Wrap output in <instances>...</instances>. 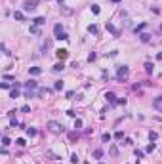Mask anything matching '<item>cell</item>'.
I'll use <instances>...</instances> for the list:
<instances>
[{"label": "cell", "instance_id": "obj_1", "mask_svg": "<svg viewBox=\"0 0 162 164\" xmlns=\"http://www.w3.org/2000/svg\"><path fill=\"white\" fill-rule=\"evenodd\" d=\"M130 76V69L126 67V65H122V67H118V71H116V78L120 82H124L126 78Z\"/></svg>", "mask_w": 162, "mask_h": 164}, {"label": "cell", "instance_id": "obj_2", "mask_svg": "<svg viewBox=\"0 0 162 164\" xmlns=\"http://www.w3.org/2000/svg\"><path fill=\"white\" fill-rule=\"evenodd\" d=\"M38 6V0H25L23 2V12H34Z\"/></svg>", "mask_w": 162, "mask_h": 164}, {"label": "cell", "instance_id": "obj_3", "mask_svg": "<svg viewBox=\"0 0 162 164\" xmlns=\"http://www.w3.org/2000/svg\"><path fill=\"white\" fill-rule=\"evenodd\" d=\"M48 128H50L54 134H59V132H63V126H61V124H57V122H54V120H52V122H48Z\"/></svg>", "mask_w": 162, "mask_h": 164}, {"label": "cell", "instance_id": "obj_4", "mask_svg": "<svg viewBox=\"0 0 162 164\" xmlns=\"http://www.w3.org/2000/svg\"><path fill=\"white\" fill-rule=\"evenodd\" d=\"M153 107H155L156 111H160V113H162V95H158V97L153 101Z\"/></svg>", "mask_w": 162, "mask_h": 164}, {"label": "cell", "instance_id": "obj_5", "mask_svg": "<svg viewBox=\"0 0 162 164\" xmlns=\"http://www.w3.org/2000/svg\"><path fill=\"white\" fill-rule=\"evenodd\" d=\"M55 55L63 61V59H67V57H69V52H67V50H57V52H55Z\"/></svg>", "mask_w": 162, "mask_h": 164}, {"label": "cell", "instance_id": "obj_6", "mask_svg": "<svg viewBox=\"0 0 162 164\" xmlns=\"http://www.w3.org/2000/svg\"><path fill=\"white\" fill-rule=\"evenodd\" d=\"M107 31L111 32V34H112V36H118V34H120V32L116 31V27H114L112 23H107Z\"/></svg>", "mask_w": 162, "mask_h": 164}, {"label": "cell", "instance_id": "obj_7", "mask_svg": "<svg viewBox=\"0 0 162 164\" xmlns=\"http://www.w3.org/2000/svg\"><path fill=\"white\" fill-rule=\"evenodd\" d=\"M54 32H55V38L61 36V34H63V27H61L59 23H55V25H54Z\"/></svg>", "mask_w": 162, "mask_h": 164}, {"label": "cell", "instance_id": "obj_8", "mask_svg": "<svg viewBox=\"0 0 162 164\" xmlns=\"http://www.w3.org/2000/svg\"><path fill=\"white\" fill-rule=\"evenodd\" d=\"M105 99H107L109 103H114V101H116V95H114L112 92H107V94H105Z\"/></svg>", "mask_w": 162, "mask_h": 164}, {"label": "cell", "instance_id": "obj_9", "mask_svg": "<svg viewBox=\"0 0 162 164\" xmlns=\"http://www.w3.org/2000/svg\"><path fill=\"white\" fill-rule=\"evenodd\" d=\"M143 67H145V73H147V75H151V73L155 71V67H153V63H151V61H147Z\"/></svg>", "mask_w": 162, "mask_h": 164}, {"label": "cell", "instance_id": "obj_10", "mask_svg": "<svg viewBox=\"0 0 162 164\" xmlns=\"http://www.w3.org/2000/svg\"><path fill=\"white\" fill-rule=\"evenodd\" d=\"M25 86H27V90H36V88H38V82L36 80H29Z\"/></svg>", "mask_w": 162, "mask_h": 164}, {"label": "cell", "instance_id": "obj_11", "mask_svg": "<svg viewBox=\"0 0 162 164\" xmlns=\"http://www.w3.org/2000/svg\"><path fill=\"white\" fill-rule=\"evenodd\" d=\"M29 73H31L32 76H36V75H40V73H42V69H40V67H31V69H29Z\"/></svg>", "mask_w": 162, "mask_h": 164}, {"label": "cell", "instance_id": "obj_12", "mask_svg": "<svg viewBox=\"0 0 162 164\" xmlns=\"http://www.w3.org/2000/svg\"><path fill=\"white\" fill-rule=\"evenodd\" d=\"M32 23L38 27V25H44V23H46V19H44V17H34V19H32Z\"/></svg>", "mask_w": 162, "mask_h": 164}, {"label": "cell", "instance_id": "obj_13", "mask_svg": "<svg viewBox=\"0 0 162 164\" xmlns=\"http://www.w3.org/2000/svg\"><path fill=\"white\" fill-rule=\"evenodd\" d=\"M61 13H65V15H71V13H73V10H71V8H67V6H63V4H61Z\"/></svg>", "mask_w": 162, "mask_h": 164}, {"label": "cell", "instance_id": "obj_14", "mask_svg": "<svg viewBox=\"0 0 162 164\" xmlns=\"http://www.w3.org/2000/svg\"><path fill=\"white\" fill-rule=\"evenodd\" d=\"M151 40V34L149 32H141V42H149Z\"/></svg>", "mask_w": 162, "mask_h": 164}, {"label": "cell", "instance_id": "obj_15", "mask_svg": "<svg viewBox=\"0 0 162 164\" xmlns=\"http://www.w3.org/2000/svg\"><path fill=\"white\" fill-rule=\"evenodd\" d=\"M93 158H103V151L101 149H95L93 151Z\"/></svg>", "mask_w": 162, "mask_h": 164}, {"label": "cell", "instance_id": "obj_16", "mask_svg": "<svg viewBox=\"0 0 162 164\" xmlns=\"http://www.w3.org/2000/svg\"><path fill=\"white\" fill-rule=\"evenodd\" d=\"M65 67H63V63H55L54 65V73H59V71H63Z\"/></svg>", "mask_w": 162, "mask_h": 164}, {"label": "cell", "instance_id": "obj_17", "mask_svg": "<svg viewBox=\"0 0 162 164\" xmlns=\"http://www.w3.org/2000/svg\"><path fill=\"white\" fill-rule=\"evenodd\" d=\"M88 32L90 34H97V25H90L88 27Z\"/></svg>", "mask_w": 162, "mask_h": 164}, {"label": "cell", "instance_id": "obj_18", "mask_svg": "<svg viewBox=\"0 0 162 164\" xmlns=\"http://www.w3.org/2000/svg\"><path fill=\"white\" fill-rule=\"evenodd\" d=\"M13 17L17 21H23V12H13Z\"/></svg>", "mask_w": 162, "mask_h": 164}, {"label": "cell", "instance_id": "obj_19", "mask_svg": "<svg viewBox=\"0 0 162 164\" xmlns=\"http://www.w3.org/2000/svg\"><path fill=\"white\" fill-rule=\"evenodd\" d=\"M48 94H50V90H48V88H42V90H38V95H42V97H44V95H48Z\"/></svg>", "mask_w": 162, "mask_h": 164}, {"label": "cell", "instance_id": "obj_20", "mask_svg": "<svg viewBox=\"0 0 162 164\" xmlns=\"http://www.w3.org/2000/svg\"><path fill=\"white\" fill-rule=\"evenodd\" d=\"M54 90H63V82H61V80H57V82L54 84Z\"/></svg>", "mask_w": 162, "mask_h": 164}, {"label": "cell", "instance_id": "obj_21", "mask_svg": "<svg viewBox=\"0 0 162 164\" xmlns=\"http://www.w3.org/2000/svg\"><path fill=\"white\" fill-rule=\"evenodd\" d=\"M156 137H158L156 132H149V139H151V141H156Z\"/></svg>", "mask_w": 162, "mask_h": 164}, {"label": "cell", "instance_id": "obj_22", "mask_svg": "<svg viewBox=\"0 0 162 164\" xmlns=\"http://www.w3.org/2000/svg\"><path fill=\"white\" fill-rule=\"evenodd\" d=\"M2 145H4V147H8V145H10V137H8V136L2 137Z\"/></svg>", "mask_w": 162, "mask_h": 164}, {"label": "cell", "instance_id": "obj_23", "mask_svg": "<svg viewBox=\"0 0 162 164\" xmlns=\"http://www.w3.org/2000/svg\"><path fill=\"white\" fill-rule=\"evenodd\" d=\"M92 12H93V13H95V15H97V13H99V12H101V10H99V6H97V4H93V6H92Z\"/></svg>", "mask_w": 162, "mask_h": 164}, {"label": "cell", "instance_id": "obj_24", "mask_svg": "<svg viewBox=\"0 0 162 164\" xmlns=\"http://www.w3.org/2000/svg\"><path fill=\"white\" fill-rule=\"evenodd\" d=\"M111 155H112V157H116V155H118V149H116V145H112V147H111Z\"/></svg>", "mask_w": 162, "mask_h": 164}, {"label": "cell", "instance_id": "obj_25", "mask_svg": "<svg viewBox=\"0 0 162 164\" xmlns=\"http://www.w3.org/2000/svg\"><path fill=\"white\" fill-rule=\"evenodd\" d=\"M75 128H76V130L82 128V120H80V118H76V120H75Z\"/></svg>", "mask_w": 162, "mask_h": 164}, {"label": "cell", "instance_id": "obj_26", "mask_svg": "<svg viewBox=\"0 0 162 164\" xmlns=\"http://www.w3.org/2000/svg\"><path fill=\"white\" fill-rule=\"evenodd\" d=\"M27 136H36V130L34 128H27Z\"/></svg>", "mask_w": 162, "mask_h": 164}, {"label": "cell", "instance_id": "obj_27", "mask_svg": "<svg viewBox=\"0 0 162 164\" xmlns=\"http://www.w3.org/2000/svg\"><path fill=\"white\" fill-rule=\"evenodd\" d=\"M69 139H71V141H75V139H78V134H75V132H71V134H69Z\"/></svg>", "mask_w": 162, "mask_h": 164}, {"label": "cell", "instance_id": "obj_28", "mask_svg": "<svg viewBox=\"0 0 162 164\" xmlns=\"http://www.w3.org/2000/svg\"><path fill=\"white\" fill-rule=\"evenodd\" d=\"M10 97H13V99H15V97H19V92H17V90H12V94H10Z\"/></svg>", "mask_w": 162, "mask_h": 164}, {"label": "cell", "instance_id": "obj_29", "mask_svg": "<svg viewBox=\"0 0 162 164\" xmlns=\"http://www.w3.org/2000/svg\"><path fill=\"white\" fill-rule=\"evenodd\" d=\"M15 143H17V145H19V147H25V139H23V137H19V139H17V141H15Z\"/></svg>", "mask_w": 162, "mask_h": 164}, {"label": "cell", "instance_id": "obj_30", "mask_svg": "<svg viewBox=\"0 0 162 164\" xmlns=\"http://www.w3.org/2000/svg\"><path fill=\"white\" fill-rule=\"evenodd\" d=\"M143 155H145L143 151H139V149H135V157H137V158H143Z\"/></svg>", "mask_w": 162, "mask_h": 164}, {"label": "cell", "instance_id": "obj_31", "mask_svg": "<svg viewBox=\"0 0 162 164\" xmlns=\"http://www.w3.org/2000/svg\"><path fill=\"white\" fill-rule=\"evenodd\" d=\"M101 139H103L105 143H107V141H111V134H103V136H101Z\"/></svg>", "mask_w": 162, "mask_h": 164}, {"label": "cell", "instance_id": "obj_32", "mask_svg": "<svg viewBox=\"0 0 162 164\" xmlns=\"http://www.w3.org/2000/svg\"><path fill=\"white\" fill-rule=\"evenodd\" d=\"M147 27V25H145V23H141V25H137V27H135V32H139V31H143V29Z\"/></svg>", "mask_w": 162, "mask_h": 164}, {"label": "cell", "instance_id": "obj_33", "mask_svg": "<svg viewBox=\"0 0 162 164\" xmlns=\"http://www.w3.org/2000/svg\"><path fill=\"white\" fill-rule=\"evenodd\" d=\"M147 153H151V151H155V143H151V145H147V149H145Z\"/></svg>", "mask_w": 162, "mask_h": 164}, {"label": "cell", "instance_id": "obj_34", "mask_svg": "<svg viewBox=\"0 0 162 164\" xmlns=\"http://www.w3.org/2000/svg\"><path fill=\"white\" fill-rule=\"evenodd\" d=\"M114 137H116V139H122L124 134H122V132H114Z\"/></svg>", "mask_w": 162, "mask_h": 164}, {"label": "cell", "instance_id": "obj_35", "mask_svg": "<svg viewBox=\"0 0 162 164\" xmlns=\"http://www.w3.org/2000/svg\"><path fill=\"white\" fill-rule=\"evenodd\" d=\"M31 32H34V34H38V27H36V25H32V27H31Z\"/></svg>", "mask_w": 162, "mask_h": 164}, {"label": "cell", "instance_id": "obj_36", "mask_svg": "<svg viewBox=\"0 0 162 164\" xmlns=\"http://www.w3.org/2000/svg\"><path fill=\"white\" fill-rule=\"evenodd\" d=\"M21 111H23V113H29V111H31V107H29V105H23V107H21Z\"/></svg>", "mask_w": 162, "mask_h": 164}, {"label": "cell", "instance_id": "obj_37", "mask_svg": "<svg viewBox=\"0 0 162 164\" xmlns=\"http://www.w3.org/2000/svg\"><path fill=\"white\" fill-rule=\"evenodd\" d=\"M71 162L76 164V162H78V157H76V155H73V157H71Z\"/></svg>", "mask_w": 162, "mask_h": 164}, {"label": "cell", "instance_id": "obj_38", "mask_svg": "<svg viewBox=\"0 0 162 164\" xmlns=\"http://www.w3.org/2000/svg\"><path fill=\"white\" fill-rule=\"evenodd\" d=\"M156 59H158V61H162V52H160V54H156Z\"/></svg>", "mask_w": 162, "mask_h": 164}, {"label": "cell", "instance_id": "obj_39", "mask_svg": "<svg viewBox=\"0 0 162 164\" xmlns=\"http://www.w3.org/2000/svg\"><path fill=\"white\" fill-rule=\"evenodd\" d=\"M111 2H112V4H120V0H111Z\"/></svg>", "mask_w": 162, "mask_h": 164}, {"label": "cell", "instance_id": "obj_40", "mask_svg": "<svg viewBox=\"0 0 162 164\" xmlns=\"http://www.w3.org/2000/svg\"><path fill=\"white\" fill-rule=\"evenodd\" d=\"M57 2H59V6H61V4H63V0H57Z\"/></svg>", "mask_w": 162, "mask_h": 164}, {"label": "cell", "instance_id": "obj_41", "mask_svg": "<svg viewBox=\"0 0 162 164\" xmlns=\"http://www.w3.org/2000/svg\"><path fill=\"white\" fill-rule=\"evenodd\" d=\"M160 31H162V25H160Z\"/></svg>", "mask_w": 162, "mask_h": 164}, {"label": "cell", "instance_id": "obj_42", "mask_svg": "<svg viewBox=\"0 0 162 164\" xmlns=\"http://www.w3.org/2000/svg\"><path fill=\"white\" fill-rule=\"evenodd\" d=\"M99 164H103V162H99Z\"/></svg>", "mask_w": 162, "mask_h": 164}]
</instances>
